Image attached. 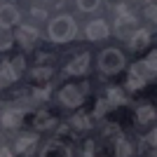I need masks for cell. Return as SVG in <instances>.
Listing matches in <instances>:
<instances>
[{"label":"cell","instance_id":"cell-27","mask_svg":"<svg viewBox=\"0 0 157 157\" xmlns=\"http://www.w3.org/2000/svg\"><path fill=\"white\" fill-rule=\"evenodd\" d=\"M85 155H94V143H92V141L85 145Z\"/></svg>","mask_w":157,"mask_h":157},{"label":"cell","instance_id":"cell-25","mask_svg":"<svg viewBox=\"0 0 157 157\" xmlns=\"http://www.w3.org/2000/svg\"><path fill=\"white\" fill-rule=\"evenodd\" d=\"M145 66L150 68V73H155V66H157V56H155V52H150V56H148V61H145Z\"/></svg>","mask_w":157,"mask_h":157},{"label":"cell","instance_id":"cell-28","mask_svg":"<svg viewBox=\"0 0 157 157\" xmlns=\"http://www.w3.org/2000/svg\"><path fill=\"white\" fill-rule=\"evenodd\" d=\"M10 45H12V40H10V38H2V42H0V49H7Z\"/></svg>","mask_w":157,"mask_h":157},{"label":"cell","instance_id":"cell-19","mask_svg":"<svg viewBox=\"0 0 157 157\" xmlns=\"http://www.w3.org/2000/svg\"><path fill=\"white\" fill-rule=\"evenodd\" d=\"M134 152V148H131V143L127 141V138H117V143H115V155L120 157H127Z\"/></svg>","mask_w":157,"mask_h":157},{"label":"cell","instance_id":"cell-20","mask_svg":"<svg viewBox=\"0 0 157 157\" xmlns=\"http://www.w3.org/2000/svg\"><path fill=\"white\" fill-rule=\"evenodd\" d=\"M73 127L78 131H85V129H89V117H87L85 113H78L75 117H73Z\"/></svg>","mask_w":157,"mask_h":157},{"label":"cell","instance_id":"cell-22","mask_svg":"<svg viewBox=\"0 0 157 157\" xmlns=\"http://www.w3.org/2000/svg\"><path fill=\"white\" fill-rule=\"evenodd\" d=\"M98 5H101V0H78V7L82 12H94Z\"/></svg>","mask_w":157,"mask_h":157},{"label":"cell","instance_id":"cell-23","mask_svg":"<svg viewBox=\"0 0 157 157\" xmlns=\"http://www.w3.org/2000/svg\"><path fill=\"white\" fill-rule=\"evenodd\" d=\"M108 108H110V105H108V101H98V103H96V110H94V115H96V117H103Z\"/></svg>","mask_w":157,"mask_h":157},{"label":"cell","instance_id":"cell-14","mask_svg":"<svg viewBox=\"0 0 157 157\" xmlns=\"http://www.w3.org/2000/svg\"><path fill=\"white\" fill-rule=\"evenodd\" d=\"M136 120L141 122V124H148V122H152V120H155V108H152V105H138Z\"/></svg>","mask_w":157,"mask_h":157},{"label":"cell","instance_id":"cell-13","mask_svg":"<svg viewBox=\"0 0 157 157\" xmlns=\"http://www.w3.org/2000/svg\"><path fill=\"white\" fill-rule=\"evenodd\" d=\"M17 40H19L24 47H31L35 40H38V31L33 26H21L19 28V33H17Z\"/></svg>","mask_w":157,"mask_h":157},{"label":"cell","instance_id":"cell-3","mask_svg":"<svg viewBox=\"0 0 157 157\" xmlns=\"http://www.w3.org/2000/svg\"><path fill=\"white\" fill-rule=\"evenodd\" d=\"M59 98L63 105H71V108H78L82 101H85V87H75V85H66L61 87Z\"/></svg>","mask_w":157,"mask_h":157},{"label":"cell","instance_id":"cell-15","mask_svg":"<svg viewBox=\"0 0 157 157\" xmlns=\"http://www.w3.org/2000/svg\"><path fill=\"white\" fill-rule=\"evenodd\" d=\"M148 73H150V68L145 66V61H138V63H134L129 68L131 78H138V80H143V82H148Z\"/></svg>","mask_w":157,"mask_h":157},{"label":"cell","instance_id":"cell-6","mask_svg":"<svg viewBox=\"0 0 157 157\" xmlns=\"http://www.w3.org/2000/svg\"><path fill=\"white\" fill-rule=\"evenodd\" d=\"M150 38H152V35L145 31V28H138V31H134L129 38H127V40H129V49H134V52H141V49H145V47L150 45Z\"/></svg>","mask_w":157,"mask_h":157},{"label":"cell","instance_id":"cell-5","mask_svg":"<svg viewBox=\"0 0 157 157\" xmlns=\"http://www.w3.org/2000/svg\"><path fill=\"white\" fill-rule=\"evenodd\" d=\"M21 71H24V56H17V59L2 61V66H0V73H2L10 82H14V80L19 78Z\"/></svg>","mask_w":157,"mask_h":157},{"label":"cell","instance_id":"cell-4","mask_svg":"<svg viewBox=\"0 0 157 157\" xmlns=\"http://www.w3.org/2000/svg\"><path fill=\"white\" fill-rule=\"evenodd\" d=\"M117 12H120V17H117V21H115V35L127 40L131 35V28L136 26V17H131L122 5L117 7Z\"/></svg>","mask_w":157,"mask_h":157},{"label":"cell","instance_id":"cell-29","mask_svg":"<svg viewBox=\"0 0 157 157\" xmlns=\"http://www.w3.org/2000/svg\"><path fill=\"white\" fill-rule=\"evenodd\" d=\"M0 155H2V157H10V155H12V150H10V148H0Z\"/></svg>","mask_w":157,"mask_h":157},{"label":"cell","instance_id":"cell-7","mask_svg":"<svg viewBox=\"0 0 157 157\" xmlns=\"http://www.w3.org/2000/svg\"><path fill=\"white\" fill-rule=\"evenodd\" d=\"M85 33H87V38H89V40H103V38H108V24H105L103 19L89 21L87 28H85Z\"/></svg>","mask_w":157,"mask_h":157},{"label":"cell","instance_id":"cell-9","mask_svg":"<svg viewBox=\"0 0 157 157\" xmlns=\"http://www.w3.org/2000/svg\"><path fill=\"white\" fill-rule=\"evenodd\" d=\"M87 66H89V54L82 52L78 59H73L71 63L66 66V73H68V75H85V73H87Z\"/></svg>","mask_w":157,"mask_h":157},{"label":"cell","instance_id":"cell-1","mask_svg":"<svg viewBox=\"0 0 157 157\" xmlns=\"http://www.w3.org/2000/svg\"><path fill=\"white\" fill-rule=\"evenodd\" d=\"M47 33H49V40L54 42H68V40L75 38V33H78V24L71 19V17H54L49 21V26H47Z\"/></svg>","mask_w":157,"mask_h":157},{"label":"cell","instance_id":"cell-8","mask_svg":"<svg viewBox=\"0 0 157 157\" xmlns=\"http://www.w3.org/2000/svg\"><path fill=\"white\" fill-rule=\"evenodd\" d=\"M19 21V10L14 5H2L0 7V28H12Z\"/></svg>","mask_w":157,"mask_h":157},{"label":"cell","instance_id":"cell-30","mask_svg":"<svg viewBox=\"0 0 157 157\" xmlns=\"http://www.w3.org/2000/svg\"><path fill=\"white\" fill-rule=\"evenodd\" d=\"M7 82H10V80H7V78H5V75H2V73H0V87H5V85H7Z\"/></svg>","mask_w":157,"mask_h":157},{"label":"cell","instance_id":"cell-17","mask_svg":"<svg viewBox=\"0 0 157 157\" xmlns=\"http://www.w3.org/2000/svg\"><path fill=\"white\" fill-rule=\"evenodd\" d=\"M155 141H157V131H150V136L143 138V143H141V152L143 155H155Z\"/></svg>","mask_w":157,"mask_h":157},{"label":"cell","instance_id":"cell-10","mask_svg":"<svg viewBox=\"0 0 157 157\" xmlns=\"http://www.w3.org/2000/svg\"><path fill=\"white\" fill-rule=\"evenodd\" d=\"M42 155L49 157V155H59V157H71L73 150L68 148L66 143H61V141H49V143L42 148Z\"/></svg>","mask_w":157,"mask_h":157},{"label":"cell","instance_id":"cell-2","mask_svg":"<svg viewBox=\"0 0 157 157\" xmlns=\"http://www.w3.org/2000/svg\"><path fill=\"white\" fill-rule=\"evenodd\" d=\"M98 68H101L103 73H108V75L120 73L122 68H124V54L120 52V49H115V47L103 49V52L98 54Z\"/></svg>","mask_w":157,"mask_h":157},{"label":"cell","instance_id":"cell-31","mask_svg":"<svg viewBox=\"0 0 157 157\" xmlns=\"http://www.w3.org/2000/svg\"><path fill=\"white\" fill-rule=\"evenodd\" d=\"M59 134H68V124H61L59 127Z\"/></svg>","mask_w":157,"mask_h":157},{"label":"cell","instance_id":"cell-26","mask_svg":"<svg viewBox=\"0 0 157 157\" xmlns=\"http://www.w3.org/2000/svg\"><path fill=\"white\" fill-rule=\"evenodd\" d=\"M33 17H35V19H45V10H35V7H33Z\"/></svg>","mask_w":157,"mask_h":157},{"label":"cell","instance_id":"cell-11","mask_svg":"<svg viewBox=\"0 0 157 157\" xmlns=\"http://www.w3.org/2000/svg\"><path fill=\"white\" fill-rule=\"evenodd\" d=\"M0 122H2L5 129H17L24 122V110H5L2 117H0Z\"/></svg>","mask_w":157,"mask_h":157},{"label":"cell","instance_id":"cell-24","mask_svg":"<svg viewBox=\"0 0 157 157\" xmlns=\"http://www.w3.org/2000/svg\"><path fill=\"white\" fill-rule=\"evenodd\" d=\"M155 14H157V7H155V2H150V5L145 7V17H148L150 21H155V19H157Z\"/></svg>","mask_w":157,"mask_h":157},{"label":"cell","instance_id":"cell-21","mask_svg":"<svg viewBox=\"0 0 157 157\" xmlns=\"http://www.w3.org/2000/svg\"><path fill=\"white\" fill-rule=\"evenodd\" d=\"M49 75H52V68H47V66H38L33 71V80H40V82L49 80Z\"/></svg>","mask_w":157,"mask_h":157},{"label":"cell","instance_id":"cell-18","mask_svg":"<svg viewBox=\"0 0 157 157\" xmlns=\"http://www.w3.org/2000/svg\"><path fill=\"white\" fill-rule=\"evenodd\" d=\"M31 145H35V134H26V136L17 138V152H26Z\"/></svg>","mask_w":157,"mask_h":157},{"label":"cell","instance_id":"cell-16","mask_svg":"<svg viewBox=\"0 0 157 157\" xmlns=\"http://www.w3.org/2000/svg\"><path fill=\"white\" fill-rule=\"evenodd\" d=\"M105 101H108V105H122L127 101L124 98V94H122V89H117V87H113V89H108V98H105Z\"/></svg>","mask_w":157,"mask_h":157},{"label":"cell","instance_id":"cell-12","mask_svg":"<svg viewBox=\"0 0 157 157\" xmlns=\"http://www.w3.org/2000/svg\"><path fill=\"white\" fill-rule=\"evenodd\" d=\"M54 124H56V120H54V115H49L47 110L35 113V117H33V129L45 131V129H52Z\"/></svg>","mask_w":157,"mask_h":157}]
</instances>
